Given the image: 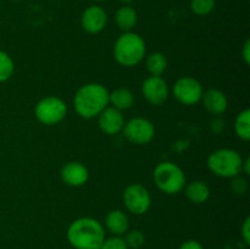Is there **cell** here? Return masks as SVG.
<instances>
[{"label":"cell","mask_w":250,"mask_h":249,"mask_svg":"<svg viewBox=\"0 0 250 249\" xmlns=\"http://www.w3.org/2000/svg\"><path fill=\"white\" fill-rule=\"evenodd\" d=\"M203 93L202 83L193 77H182L173 84V97L186 106L198 104L202 100Z\"/></svg>","instance_id":"9"},{"label":"cell","mask_w":250,"mask_h":249,"mask_svg":"<svg viewBox=\"0 0 250 249\" xmlns=\"http://www.w3.org/2000/svg\"><path fill=\"white\" fill-rule=\"evenodd\" d=\"M234 132L243 141L250 139V110L244 109L239 112L234 121Z\"/></svg>","instance_id":"20"},{"label":"cell","mask_w":250,"mask_h":249,"mask_svg":"<svg viewBox=\"0 0 250 249\" xmlns=\"http://www.w3.org/2000/svg\"><path fill=\"white\" fill-rule=\"evenodd\" d=\"M67 115V105L55 95L44 97L34 106V116L45 126H54L62 121Z\"/></svg>","instance_id":"6"},{"label":"cell","mask_w":250,"mask_h":249,"mask_svg":"<svg viewBox=\"0 0 250 249\" xmlns=\"http://www.w3.org/2000/svg\"><path fill=\"white\" fill-rule=\"evenodd\" d=\"M242 55H243L244 61H246L247 65H249L250 62V42L247 41L243 45V50H242Z\"/></svg>","instance_id":"29"},{"label":"cell","mask_w":250,"mask_h":249,"mask_svg":"<svg viewBox=\"0 0 250 249\" xmlns=\"http://www.w3.org/2000/svg\"><path fill=\"white\" fill-rule=\"evenodd\" d=\"M202 102L207 111L214 116H221L229 107V99L226 94L215 88L203 93Z\"/></svg>","instance_id":"14"},{"label":"cell","mask_w":250,"mask_h":249,"mask_svg":"<svg viewBox=\"0 0 250 249\" xmlns=\"http://www.w3.org/2000/svg\"><path fill=\"white\" fill-rule=\"evenodd\" d=\"M126 233H127L126 238H124V239H125V242H126V244L128 248L138 249L144 244V241H146V238H144V234L142 233L141 231H138V229H133V231H129V232L127 231Z\"/></svg>","instance_id":"23"},{"label":"cell","mask_w":250,"mask_h":249,"mask_svg":"<svg viewBox=\"0 0 250 249\" xmlns=\"http://www.w3.org/2000/svg\"><path fill=\"white\" fill-rule=\"evenodd\" d=\"M99 249H129L126 242L120 236H112L110 238H105L102 247Z\"/></svg>","instance_id":"24"},{"label":"cell","mask_w":250,"mask_h":249,"mask_svg":"<svg viewBox=\"0 0 250 249\" xmlns=\"http://www.w3.org/2000/svg\"><path fill=\"white\" fill-rule=\"evenodd\" d=\"M60 177L65 185L70 187H81L89 178L88 168L78 161H70L61 167Z\"/></svg>","instance_id":"13"},{"label":"cell","mask_w":250,"mask_h":249,"mask_svg":"<svg viewBox=\"0 0 250 249\" xmlns=\"http://www.w3.org/2000/svg\"><path fill=\"white\" fill-rule=\"evenodd\" d=\"M190 9L198 16H207L215 9V0H192Z\"/></svg>","instance_id":"22"},{"label":"cell","mask_w":250,"mask_h":249,"mask_svg":"<svg viewBox=\"0 0 250 249\" xmlns=\"http://www.w3.org/2000/svg\"><path fill=\"white\" fill-rule=\"evenodd\" d=\"M14 1H23V0H14Z\"/></svg>","instance_id":"31"},{"label":"cell","mask_w":250,"mask_h":249,"mask_svg":"<svg viewBox=\"0 0 250 249\" xmlns=\"http://www.w3.org/2000/svg\"><path fill=\"white\" fill-rule=\"evenodd\" d=\"M107 15L106 11L99 5H90L83 11L81 16L82 28L89 34L100 33L106 27Z\"/></svg>","instance_id":"11"},{"label":"cell","mask_w":250,"mask_h":249,"mask_svg":"<svg viewBox=\"0 0 250 249\" xmlns=\"http://www.w3.org/2000/svg\"><path fill=\"white\" fill-rule=\"evenodd\" d=\"M142 93L151 105L164 104L168 97V85L161 76H149L142 83Z\"/></svg>","instance_id":"10"},{"label":"cell","mask_w":250,"mask_h":249,"mask_svg":"<svg viewBox=\"0 0 250 249\" xmlns=\"http://www.w3.org/2000/svg\"><path fill=\"white\" fill-rule=\"evenodd\" d=\"M115 22L122 32H131L138 22V14L129 5H124L115 14Z\"/></svg>","instance_id":"17"},{"label":"cell","mask_w":250,"mask_h":249,"mask_svg":"<svg viewBox=\"0 0 250 249\" xmlns=\"http://www.w3.org/2000/svg\"><path fill=\"white\" fill-rule=\"evenodd\" d=\"M134 103V95L128 88H117L109 93V104H111L112 107L120 110H127L132 107Z\"/></svg>","instance_id":"18"},{"label":"cell","mask_w":250,"mask_h":249,"mask_svg":"<svg viewBox=\"0 0 250 249\" xmlns=\"http://www.w3.org/2000/svg\"><path fill=\"white\" fill-rule=\"evenodd\" d=\"M241 234H242V238H243L244 243H246L247 246H249V243H250V219L249 217H247V219L244 220L243 225H242Z\"/></svg>","instance_id":"26"},{"label":"cell","mask_w":250,"mask_h":249,"mask_svg":"<svg viewBox=\"0 0 250 249\" xmlns=\"http://www.w3.org/2000/svg\"><path fill=\"white\" fill-rule=\"evenodd\" d=\"M178 249H204V247L195 239H188V241L183 242Z\"/></svg>","instance_id":"28"},{"label":"cell","mask_w":250,"mask_h":249,"mask_svg":"<svg viewBox=\"0 0 250 249\" xmlns=\"http://www.w3.org/2000/svg\"><path fill=\"white\" fill-rule=\"evenodd\" d=\"M120 1H121L122 4H125V5H128V4H131V2H133L134 0H120Z\"/></svg>","instance_id":"30"},{"label":"cell","mask_w":250,"mask_h":249,"mask_svg":"<svg viewBox=\"0 0 250 249\" xmlns=\"http://www.w3.org/2000/svg\"><path fill=\"white\" fill-rule=\"evenodd\" d=\"M207 165L215 176L222 178H233L242 172L243 158L234 149L221 148L208 156Z\"/></svg>","instance_id":"4"},{"label":"cell","mask_w":250,"mask_h":249,"mask_svg":"<svg viewBox=\"0 0 250 249\" xmlns=\"http://www.w3.org/2000/svg\"><path fill=\"white\" fill-rule=\"evenodd\" d=\"M154 182L163 193L168 195L177 194L186 186V175L182 168L171 161L158 164L153 172Z\"/></svg>","instance_id":"5"},{"label":"cell","mask_w":250,"mask_h":249,"mask_svg":"<svg viewBox=\"0 0 250 249\" xmlns=\"http://www.w3.org/2000/svg\"><path fill=\"white\" fill-rule=\"evenodd\" d=\"M124 203L133 215H143L150 209L151 197L149 190L139 183H132L124 190Z\"/></svg>","instance_id":"7"},{"label":"cell","mask_w":250,"mask_h":249,"mask_svg":"<svg viewBox=\"0 0 250 249\" xmlns=\"http://www.w3.org/2000/svg\"><path fill=\"white\" fill-rule=\"evenodd\" d=\"M146 42L134 32H124L114 44V58L124 67H134L146 56Z\"/></svg>","instance_id":"3"},{"label":"cell","mask_w":250,"mask_h":249,"mask_svg":"<svg viewBox=\"0 0 250 249\" xmlns=\"http://www.w3.org/2000/svg\"><path fill=\"white\" fill-rule=\"evenodd\" d=\"M98 124L100 129L107 136L120 133L125 126V117L122 111L112 106H107L98 116Z\"/></svg>","instance_id":"12"},{"label":"cell","mask_w":250,"mask_h":249,"mask_svg":"<svg viewBox=\"0 0 250 249\" xmlns=\"http://www.w3.org/2000/svg\"><path fill=\"white\" fill-rule=\"evenodd\" d=\"M185 195L193 204H204L210 198L209 186L202 181H193L183 187Z\"/></svg>","instance_id":"16"},{"label":"cell","mask_w":250,"mask_h":249,"mask_svg":"<svg viewBox=\"0 0 250 249\" xmlns=\"http://www.w3.org/2000/svg\"><path fill=\"white\" fill-rule=\"evenodd\" d=\"M232 189L237 193V194H243L247 190V182L243 177L236 176L233 177V182H232Z\"/></svg>","instance_id":"25"},{"label":"cell","mask_w":250,"mask_h":249,"mask_svg":"<svg viewBox=\"0 0 250 249\" xmlns=\"http://www.w3.org/2000/svg\"><path fill=\"white\" fill-rule=\"evenodd\" d=\"M15 65L11 56L0 50V82H6L14 75Z\"/></svg>","instance_id":"21"},{"label":"cell","mask_w":250,"mask_h":249,"mask_svg":"<svg viewBox=\"0 0 250 249\" xmlns=\"http://www.w3.org/2000/svg\"><path fill=\"white\" fill-rule=\"evenodd\" d=\"M94 1H104V0H94Z\"/></svg>","instance_id":"32"},{"label":"cell","mask_w":250,"mask_h":249,"mask_svg":"<svg viewBox=\"0 0 250 249\" xmlns=\"http://www.w3.org/2000/svg\"><path fill=\"white\" fill-rule=\"evenodd\" d=\"M146 66L150 76H161L167 68V60L163 53H151L146 56Z\"/></svg>","instance_id":"19"},{"label":"cell","mask_w":250,"mask_h":249,"mask_svg":"<svg viewBox=\"0 0 250 249\" xmlns=\"http://www.w3.org/2000/svg\"><path fill=\"white\" fill-rule=\"evenodd\" d=\"M122 131L127 141L138 145L148 144L155 136V127L153 122L144 117H134L129 120L127 124H125Z\"/></svg>","instance_id":"8"},{"label":"cell","mask_w":250,"mask_h":249,"mask_svg":"<svg viewBox=\"0 0 250 249\" xmlns=\"http://www.w3.org/2000/svg\"><path fill=\"white\" fill-rule=\"evenodd\" d=\"M109 90L100 83H87L78 88L73 98L75 110L83 119H94L109 105Z\"/></svg>","instance_id":"2"},{"label":"cell","mask_w":250,"mask_h":249,"mask_svg":"<svg viewBox=\"0 0 250 249\" xmlns=\"http://www.w3.org/2000/svg\"><path fill=\"white\" fill-rule=\"evenodd\" d=\"M105 227L114 236H122L128 231L129 220L122 210H110L105 216Z\"/></svg>","instance_id":"15"},{"label":"cell","mask_w":250,"mask_h":249,"mask_svg":"<svg viewBox=\"0 0 250 249\" xmlns=\"http://www.w3.org/2000/svg\"><path fill=\"white\" fill-rule=\"evenodd\" d=\"M210 127L214 133H220L225 129V121L220 116H215V119L210 124Z\"/></svg>","instance_id":"27"},{"label":"cell","mask_w":250,"mask_h":249,"mask_svg":"<svg viewBox=\"0 0 250 249\" xmlns=\"http://www.w3.org/2000/svg\"><path fill=\"white\" fill-rule=\"evenodd\" d=\"M66 237L75 249H99L105 239V229L97 219L80 217L71 222Z\"/></svg>","instance_id":"1"}]
</instances>
